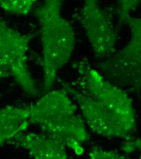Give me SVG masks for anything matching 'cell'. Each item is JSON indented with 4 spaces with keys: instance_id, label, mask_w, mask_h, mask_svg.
I'll return each mask as SVG.
<instances>
[{
    "instance_id": "obj_1",
    "label": "cell",
    "mask_w": 141,
    "mask_h": 159,
    "mask_svg": "<svg viewBox=\"0 0 141 159\" xmlns=\"http://www.w3.org/2000/svg\"><path fill=\"white\" fill-rule=\"evenodd\" d=\"M30 122L60 140L77 156L84 153L82 143L90 139L77 107L63 89L47 92L31 106Z\"/></svg>"
},
{
    "instance_id": "obj_2",
    "label": "cell",
    "mask_w": 141,
    "mask_h": 159,
    "mask_svg": "<svg viewBox=\"0 0 141 159\" xmlns=\"http://www.w3.org/2000/svg\"><path fill=\"white\" fill-rule=\"evenodd\" d=\"M63 0H43L35 11L40 26L45 92L54 87L58 72L70 59L76 43L74 30L62 16Z\"/></svg>"
},
{
    "instance_id": "obj_3",
    "label": "cell",
    "mask_w": 141,
    "mask_h": 159,
    "mask_svg": "<svg viewBox=\"0 0 141 159\" xmlns=\"http://www.w3.org/2000/svg\"><path fill=\"white\" fill-rule=\"evenodd\" d=\"M77 69L82 78V91L99 104L123 134L125 140L133 139L136 117L128 94L88 63L79 62Z\"/></svg>"
},
{
    "instance_id": "obj_4",
    "label": "cell",
    "mask_w": 141,
    "mask_h": 159,
    "mask_svg": "<svg viewBox=\"0 0 141 159\" xmlns=\"http://www.w3.org/2000/svg\"><path fill=\"white\" fill-rule=\"evenodd\" d=\"M125 23L130 29V40L108 60L99 62L97 69L115 85L139 92L141 84V20L130 16Z\"/></svg>"
},
{
    "instance_id": "obj_5",
    "label": "cell",
    "mask_w": 141,
    "mask_h": 159,
    "mask_svg": "<svg viewBox=\"0 0 141 159\" xmlns=\"http://www.w3.org/2000/svg\"><path fill=\"white\" fill-rule=\"evenodd\" d=\"M32 39L31 34L22 33L0 20V71L12 76L27 95L35 97L39 91L27 62Z\"/></svg>"
},
{
    "instance_id": "obj_6",
    "label": "cell",
    "mask_w": 141,
    "mask_h": 159,
    "mask_svg": "<svg viewBox=\"0 0 141 159\" xmlns=\"http://www.w3.org/2000/svg\"><path fill=\"white\" fill-rule=\"evenodd\" d=\"M79 21L97 58L110 57L115 52L117 34L99 0H81Z\"/></svg>"
},
{
    "instance_id": "obj_7",
    "label": "cell",
    "mask_w": 141,
    "mask_h": 159,
    "mask_svg": "<svg viewBox=\"0 0 141 159\" xmlns=\"http://www.w3.org/2000/svg\"><path fill=\"white\" fill-rule=\"evenodd\" d=\"M62 85L63 90L79 105L83 119L94 133L105 137L125 139L113 119L95 100L68 83H64Z\"/></svg>"
},
{
    "instance_id": "obj_8",
    "label": "cell",
    "mask_w": 141,
    "mask_h": 159,
    "mask_svg": "<svg viewBox=\"0 0 141 159\" xmlns=\"http://www.w3.org/2000/svg\"><path fill=\"white\" fill-rule=\"evenodd\" d=\"M14 141L26 149L31 157L35 159H66L69 156L66 146L50 135L36 133L24 134L17 136Z\"/></svg>"
},
{
    "instance_id": "obj_9",
    "label": "cell",
    "mask_w": 141,
    "mask_h": 159,
    "mask_svg": "<svg viewBox=\"0 0 141 159\" xmlns=\"http://www.w3.org/2000/svg\"><path fill=\"white\" fill-rule=\"evenodd\" d=\"M31 107L7 106L0 109V146L24 132L31 124Z\"/></svg>"
},
{
    "instance_id": "obj_10",
    "label": "cell",
    "mask_w": 141,
    "mask_h": 159,
    "mask_svg": "<svg viewBox=\"0 0 141 159\" xmlns=\"http://www.w3.org/2000/svg\"><path fill=\"white\" fill-rule=\"evenodd\" d=\"M37 0H0V8L7 13L26 15L32 9Z\"/></svg>"
},
{
    "instance_id": "obj_11",
    "label": "cell",
    "mask_w": 141,
    "mask_h": 159,
    "mask_svg": "<svg viewBox=\"0 0 141 159\" xmlns=\"http://www.w3.org/2000/svg\"><path fill=\"white\" fill-rule=\"evenodd\" d=\"M141 0H118V14L122 22L125 23L132 11L136 9Z\"/></svg>"
},
{
    "instance_id": "obj_12",
    "label": "cell",
    "mask_w": 141,
    "mask_h": 159,
    "mask_svg": "<svg viewBox=\"0 0 141 159\" xmlns=\"http://www.w3.org/2000/svg\"><path fill=\"white\" fill-rule=\"evenodd\" d=\"M88 157L91 159H128L126 155H123L115 151L103 150L101 148L93 147L88 152Z\"/></svg>"
},
{
    "instance_id": "obj_13",
    "label": "cell",
    "mask_w": 141,
    "mask_h": 159,
    "mask_svg": "<svg viewBox=\"0 0 141 159\" xmlns=\"http://www.w3.org/2000/svg\"><path fill=\"white\" fill-rule=\"evenodd\" d=\"M125 143L121 146V150L126 154H130L135 151L141 149V141L139 139L134 141L126 140Z\"/></svg>"
},
{
    "instance_id": "obj_14",
    "label": "cell",
    "mask_w": 141,
    "mask_h": 159,
    "mask_svg": "<svg viewBox=\"0 0 141 159\" xmlns=\"http://www.w3.org/2000/svg\"><path fill=\"white\" fill-rule=\"evenodd\" d=\"M9 77V75L7 74H6L4 72H2L0 71V79H4V78H6V77Z\"/></svg>"
},
{
    "instance_id": "obj_15",
    "label": "cell",
    "mask_w": 141,
    "mask_h": 159,
    "mask_svg": "<svg viewBox=\"0 0 141 159\" xmlns=\"http://www.w3.org/2000/svg\"><path fill=\"white\" fill-rule=\"evenodd\" d=\"M1 94H0V98H1Z\"/></svg>"
}]
</instances>
